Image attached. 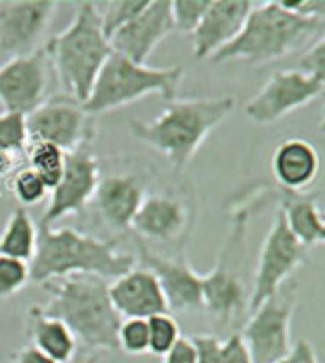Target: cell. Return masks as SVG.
<instances>
[{
    "label": "cell",
    "mask_w": 325,
    "mask_h": 363,
    "mask_svg": "<svg viewBox=\"0 0 325 363\" xmlns=\"http://www.w3.org/2000/svg\"><path fill=\"white\" fill-rule=\"evenodd\" d=\"M148 195V182L136 170L101 174L94 199L96 214L113 232H128Z\"/></svg>",
    "instance_id": "obj_17"
},
{
    "label": "cell",
    "mask_w": 325,
    "mask_h": 363,
    "mask_svg": "<svg viewBox=\"0 0 325 363\" xmlns=\"http://www.w3.org/2000/svg\"><path fill=\"white\" fill-rule=\"evenodd\" d=\"M50 60L44 48L27 56L10 57L0 65V106L4 111L29 115L46 101Z\"/></svg>",
    "instance_id": "obj_13"
},
{
    "label": "cell",
    "mask_w": 325,
    "mask_h": 363,
    "mask_svg": "<svg viewBox=\"0 0 325 363\" xmlns=\"http://www.w3.org/2000/svg\"><path fill=\"white\" fill-rule=\"evenodd\" d=\"M321 115H324V117H321V123H319V130L325 134V106H324V113H321Z\"/></svg>",
    "instance_id": "obj_41"
},
{
    "label": "cell",
    "mask_w": 325,
    "mask_h": 363,
    "mask_svg": "<svg viewBox=\"0 0 325 363\" xmlns=\"http://www.w3.org/2000/svg\"><path fill=\"white\" fill-rule=\"evenodd\" d=\"M307 260V247L294 238L277 208L274 224L264 239L258 255L257 269L253 277V291L249 294L247 312H255L263 302L275 296L285 285L294 269H299Z\"/></svg>",
    "instance_id": "obj_9"
},
{
    "label": "cell",
    "mask_w": 325,
    "mask_h": 363,
    "mask_svg": "<svg viewBox=\"0 0 325 363\" xmlns=\"http://www.w3.org/2000/svg\"><path fill=\"white\" fill-rule=\"evenodd\" d=\"M29 142H44L65 153L92 145L96 140V117L84 111L81 101L69 96L46 98L43 106L27 115Z\"/></svg>",
    "instance_id": "obj_10"
},
{
    "label": "cell",
    "mask_w": 325,
    "mask_h": 363,
    "mask_svg": "<svg viewBox=\"0 0 325 363\" xmlns=\"http://www.w3.org/2000/svg\"><path fill=\"white\" fill-rule=\"evenodd\" d=\"M43 48L65 96L81 104L88 100L101 67L113 54L96 2H81L71 23L48 38Z\"/></svg>",
    "instance_id": "obj_4"
},
{
    "label": "cell",
    "mask_w": 325,
    "mask_h": 363,
    "mask_svg": "<svg viewBox=\"0 0 325 363\" xmlns=\"http://www.w3.org/2000/svg\"><path fill=\"white\" fill-rule=\"evenodd\" d=\"M184 79V67H150L148 63H134L128 57L113 52L96 79L92 92L82 104L92 117L134 104L150 94H159L162 100H176Z\"/></svg>",
    "instance_id": "obj_6"
},
{
    "label": "cell",
    "mask_w": 325,
    "mask_h": 363,
    "mask_svg": "<svg viewBox=\"0 0 325 363\" xmlns=\"http://www.w3.org/2000/svg\"><path fill=\"white\" fill-rule=\"evenodd\" d=\"M10 189L19 203V207L27 208V211L44 203L50 195V189L46 188V184L29 167H23L13 172L12 180H10Z\"/></svg>",
    "instance_id": "obj_28"
},
{
    "label": "cell",
    "mask_w": 325,
    "mask_h": 363,
    "mask_svg": "<svg viewBox=\"0 0 325 363\" xmlns=\"http://www.w3.org/2000/svg\"><path fill=\"white\" fill-rule=\"evenodd\" d=\"M40 287L50 294L44 312L62 320L82 348L119 352L117 333L123 318L109 298V281L96 276H71L44 281Z\"/></svg>",
    "instance_id": "obj_3"
},
{
    "label": "cell",
    "mask_w": 325,
    "mask_h": 363,
    "mask_svg": "<svg viewBox=\"0 0 325 363\" xmlns=\"http://www.w3.org/2000/svg\"><path fill=\"white\" fill-rule=\"evenodd\" d=\"M37 239L38 228L29 211L23 207L13 208L0 233V255L31 264L37 252Z\"/></svg>",
    "instance_id": "obj_24"
},
{
    "label": "cell",
    "mask_w": 325,
    "mask_h": 363,
    "mask_svg": "<svg viewBox=\"0 0 325 363\" xmlns=\"http://www.w3.org/2000/svg\"><path fill=\"white\" fill-rule=\"evenodd\" d=\"M67 153L52 144L35 142L27 150V167L46 184V188L54 189L60 184L65 170Z\"/></svg>",
    "instance_id": "obj_25"
},
{
    "label": "cell",
    "mask_w": 325,
    "mask_h": 363,
    "mask_svg": "<svg viewBox=\"0 0 325 363\" xmlns=\"http://www.w3.org/2000/svg\"><path fill=\"white\" fill-rule=\"evenodd\" d=\"M109 298L123 320H150L151 315L169 312L161 285L150 269L134 266L109 283Z\"/></svg>",
    "instance_id": "obj_20"
},
{
    "label": "cell",
    "mask_w": 325,
    "mask_h": 363,
    "mask_svg": "<svg viewBox=\"0 0 325 363\" xmlns=\"http://www.w3.org/2000/svg\"><path fill=\"white\" fill-rule=\"evenodd\" d=\"M319 29L321 18L318 16L289 12L280 4V0L257 2L241 33L222 50L216 52L211 62H274L299 50Z\"/></svg>",
    "instance_id": "obj_5"
},
{
    "label": "cell",
    "mask_w": 325,
    "mask_h": 363,
    "mask_svg": "<svg viewBox=\"0 0 325 363\" xmlns=\"http://www.w3.org/2000/svg\"><path fill=\"white\" fill-rule=\"evenodd\" d=\"M255 6L257 2L250 0H211L201 23L192 33L195 60H211L230 44L241 33Z\"/></svg>",
    "instance_id": "obj_19"
},
{
    "label": "cell",
    "mask_w": 325,
    "mask_h": 363,
    "mask_svg": "<svg viewBox=\"0 0 325 363\" xmlns=\"http://www.w3.org/2000/svg\"><path fill=\"white\" fill-rule=\"evenodd\" d=\"M280 211L289 230L307 249L321 241L325 214L318 205V195L280 189Z\"/></svg>",
    "instance_id": "obj_23"
},
{
    "label": "cell",
    "mask_w": 325,
    "mask_h": 363,
    "mask_svg": "<svg viewBox=\"0 0 325 363\" xmlns=\"http://www.w3.org/2000/svg\"><path fill=\"white\" fill-rule=\"evenodd\" d=\"M324 214H325V208H324ZM319 243H325V228H324V233H321V241Z\"/></svg>",
    "instance_id": "obj_42"
},
{
    "label": "cell",
    "mask_w": 325,
    "mask_h": 363,
    "mask_svg": "<svg viewBox=\"0 0 325 363\" xmlns=\"http://www.w3.org/2000/svg\"><path fill=\"white\" fill-rule=\"evenodd\" d=\"M56 10L54 0L0 2V52L18 57L43 48Z\"/></svg>",
    "instance_id": "obj_15"
},
{
    "label": "cell",
    "mask_w": 325,
    "mask_h": 363,
    "mask_svg": "<svg viewBox=\"0 0 325 363\" xmlns=\"http://www.w3.org/2000/svg\"><path fill=\"white\" fill-rule=\"evenodd\" d=\"M12 363H57L56 359H52L50 356H46L40 350H37L35 346L27 345L23 348H19L12 356Z\"/></svg>",
    "instance_id": "obj_38"
},
{
    "label": "cell",
    "mask_w": 325,
    "mask_h": 363,
    "mask_svg": "<svg viewBox=\"0 0 325 363\" xmlns=\"http://www.w3.org/2000/svg\"><path fill=\"white\" fill-rule=\"evenodd\" d=\"M161 363H197V354H195L192 337L178 338V342L162 356Z\"/></svg>",
    "instance_id": "obj_36"
},
{
    "label": "cell",
    "mask_w": 325,
    "mask_h": 363,
    "mask_svg": "<svg viewBox=\"0 0 325 363\" xmlns=\"http://www.w3.org/2000/svg\"><path fill=\"white\" fill-rule=\"evenodd\" d=\"M29 281H31L29 264L0 255V301H6L13 294L21 293Z\"/></svg>",
    "instance_id": "obj_31"
},
{
    "label": "cell",
    "mask_w": 325,
    "mask_h": 363,
    "mask_svg": "<svg viewBox=\"0 0 325 363\" xmlns=\"http://www.w3.org/2000/svg\"><path fill=\"white\" fill-rule=\"evenodd\" d=\"M275 363H319V359L312 342L307 338H300L299 342H294L287 356Z\"/></svg>",
    "instance_id": "obj_37"
},
{
    "label": "cell",
    "mask_w": 325,
    "mask_h": 363,
    "mask_svg": "<svg viewBox=\"0 0 325 363\" xmlns=\"http://www.w3.org/2000/svg\"><path fill=\"white\" fill-rule=\"evenodd\" d=\"M117 346L119 352L128 356H144L150 354V329L148 320H128L121 321L119 333H117Z\"/></svg>",
    "instance_id": "obj_30"
},
{
    "label": "cell",
    "mask_w": 325,
    "mask_h": 363,
    "mask_svg": "<svg viewBox=\"0 0 325 363\" xmlns=\"http://www.w3.org/2000/svg\"><path fill=\"white\" fill-rule=\"evenodd\" d=\"M27 337L31 346L57 363H69L79 352V342L71 329L62 320L48 315L43 306L27 310Z\"/></svg>",
    "instance_id": "obj_22"
},
{
    "label": "cell",
    "mask_w": 325,
    "mask_h": 363,
    "mask_svg": "<svg viewBox=\"0 0 325 363\" xmlns=\"http://www.w3.org/2000/svg\"><path fill=\"white\" fill-rule=\"evenodd\" d=\"M113 352L106 350H88V348H82L75 354V357L69 363H117L111 356Z\"/></svg>",
    "instance_id": "obj_39"
},
{
    "label": "cell",
    "mask_w": 325,
    "mask_h": 363,
    "mask_svg": "<svg viewBox=\"0 0 325 363\" xmlns=\"http://www.w3.org/2000/svg\"><path fill=\"white\" fill-rule=\"evenodd\" d=\"M175 33L170 0H150L144 12L109 37L113 52L145 65L162 38Z\"/></svg>",
    "instance_id": "obj_18"
},
{
    "label": "cell",
    "mask_w": 325,
    "mask_h": 363,
    "mask_svg": "<svg viewBox=\"0 0 325 363\" xmlns=\"http://www.w3.org/2000/svg\"><path fill=\"white\" fill-rule=\"evenodd\" d=\"M134 243H136V251L140 252L138 255L140 266L150 269L161 285L169 304V312L170 310L194 312L203 308V289H201L203 276L192 268L186 252L180 251L178 257L167 258L155 255L142 239L134 238Z\"/></svg>",
    "instance_id": "obj_16"
},
{
    "label": "cell",
    "mask_w": 325,
    "mask_h": 363,
    "mask_svg": "<svg viewBox=\"0 0 325 363\" xmlns=\"http://www.w3.org/2000/svg\"><path fill=\"white\" fill-rule=\"evenodd\" d=\"M220 363H255L250 352L239 333H233L222 342V359Z\"/></svg>",
    "instance_id": "obj_35"
},
{
    "label": "cell",
    "mask_w": 325,
    "mask_h": 363,
    "mask_svg": "<svg viewBox=\"0 0 325 363\" xmlns=\"http://www.w3.org/2000/svg\"><path fill=\"white\" fill-rule=\"evenodd\" d=\"M319 153L304 138H289L277 145L272 155V174L280 189L304 191L318 180Z\"/></svg>",
    "instance_id": "obj_21"
},
{
    "label": "cell",
    "mask_w": 325,
    "mask_h": 363,
    "mask_svg": "<svg viewBox=\"0 0 325 363\" xmlns=\"http://www.w3.org/2000/svg\"><path fill=\"white\" fill-rule=\"evenodd\" d=\"M134 266L136 257L121 252L115 239L46 224H38L37 252L29 264L31 281L38 285L71 276H96L109 281Z\"/></svg>",
    "instance_id": "obj_2"
},
{
    "label": "cell",
    "mask_w": 325,
    "mask_h": 363,
    "mask_svg": "<svg viewBox=\"0 0 325 363\" xmlns=\"http://www.w3.org/2000/svg\"><path fill=\"white\" fill-rule=\"evenodd\" d=\"M209 4L211 0H172L170 13H172L175 31L192 35L201 23Z\"/></svg>",
    "instance_id": "obj_32"
},
{
    "label": "cell",
    "mask_w": 325,
    "mask_h": 363,
    "mask_svg": "<svg viewBox=\"0 0 325 363\" xmlns=\"http://www.w3.org/2000/svg\"><path fill=\"white\" fill-rule=\"evenodd\" d=\"M197 363H220L222 359V342L214 335H194Z\"/></svg>",
    "instance_id": "obj_34"
},
{
    "label": "cell",
    "mask_w": 325,
    "mask_h": 363,
    "mask_svg": "<svg viewBox=\"0 0 325 363\" xmlns=\"http://www.w3.org/2000/svg\"><path fill=\"white\" fill-rule=\"evenodd\" d=\"M29 128L27 115L13 111L0 113V150L13 157L27 155L29 150Z\"/></svg>",
    "instance_id": "obj_26"
},
{
    "label": "cell",
    "mask_w": 325,
    "mask_h": 363,
    "mask_svg": "<svg viewBox=\"0 0 325 363\" xmlns=\"http://www.w3.org/2000/svg\"><path fill=\"white\" fill-rule=\"evenodd\" d=\"M321 94H325L324 86L307 73L299 69L277 71L258 94L245 104V115L258 125H272Z\"/></svg>",
    "instance_id": "obj_14"
},
{
    "label": "cell",
    "mask_w": 325,
    "mask_h": 363,
    "mask_svg": "<svg viewBox=\"0 0 325 363\" xmlns=\"http://www.w3.org/2000/svg\"><path fill=\"white\" fill-rule=\"evenodd\" d=\"M150 0H115V2H96L98 12H100L101 27L106 37L109 38L115 31H119L121 27L131 23L132 19L144 12Z\"/></svg>",
    "instance_id": "obj_27"
},
{
    "label": "cell",
    "mask_w": 325,
    "mask_h": 363,
    "mask_svg": "<svg viewBox=\"0 0 325 363\" xmlns=\"http://www.w3.org/2000/svg\"><path fill=\"white\" fill-rule=\"evenodd\" d=\"M297 308V285H283L280 293L249 313L239 333L255 363H275L293 348L291 321Z\"/></svg>",
    "instance_id": "obj_8"
},
{
    "label": "cell",
    "mask_w": 325,
    "mask_h": 363,
    "mask_svg": "<svg viewBox=\"0 0 325 363\" xmlns=\"http://www.w3.org/2000/svg\"><path fill=\"white\" fill-rule=\"evenodd\" d=\"M299 71L316 79L325 90V35L302 56L299 62Z\"/></svg>",
    "instance_id": "obj_33"
},
{
    "label": "cell",
    "mask_w": 325,
    "mask_h": 363,
    "mask_svg": "<svg viewBox=\"0 0 325 363\" xmlns=\"http://www.w3.org/2000/svg\"><path fill=\"white\" fill-rule=\"evenodd\" d=\"M148 329H150V354L159 357L165 356L182 337L178 321L169 312L151 315L148 320Z\"/></svg>",
    "instance_id": "obj_29"
},
{
    "label": "cell",
    "mask_w": 325,
    "mask_h": 363,
    "mask_svg": "<svg viewBox=\"0 0 325 363\" xmlns=\"http://www.w3.org/2000/svg\"><path fill=\"white\" fill-rule=\"evenodd\" d=\"M249 208H239L233 214L230 235L220 251L219 262L209 274L203 276V310L213 315L214 320L226 325L241 318L247 312L249 296L245 283L239 276V266L245 251Z\"/></svg>",
    "instance_id": "obj_7"
},
{
    "label": "cell",
    "mask_w": 325,
    "mask_h": 363,
    "mask_svg": "<svg viewBox=\"0 0 325 363\" xmlns=\"http://www.w3.org/2000/svg\"><path fill=\"white\" fill-rule=\"evenodd\" d=\"M195 220L194 203L184 194L157 191L145 195L142 207L132 220L134 238L157 243H184Z\"/></svg>",
    "instance_id": "obj_12"
},
{
    "label": "cell",
    "mask_w": 325,
    "mask_h": 363,
    "mask_svg": "<svg viewBox=\"0 0 325 363\" xmlns=\"http://www.w3.org/2000/svg\"><path fill=\"white\" fill-rule=\"evenodd\" d=\"M100 178L101 164L92 145L67 153L62 180L50 191V201L40 224L54 225L65 216L84 213V208L94 199Z\"/></svg>",
    "instance_id": "obj_11"
},
{
    "label": "cell",
    "mask_w": 325,
    "mask_h": 363,
    "mask_svg": "<svg viewBox=\"0 0 325 363\" xmlns=\"http://www.w3.org/2000/svg\"><path fill=\"white\" fill-rule=\"evenodd\" d=\"M18 157L10 155L6 151L0 150V182L6 180L8 176H12L18 169Z\"/></svg>",
    "instance_id": "obj_40"
},
{
    "label": "cell",
    "mask_w": 325,
    "mask_h": 363,
    "mask_svg": "<svg viewBox=\"0 0 325 363\" xmlns=\"http://www.w3.org/2000/svg\"><path fill=\"white\" fill-rule=\"evenodd\" d=\"M233 107V96L184 98L169 101L153 121H131L128 125L134 138L159 151L176 172H182Z\"/></svg>",
    "instance_id": "obj_1"
}]
</instances>
